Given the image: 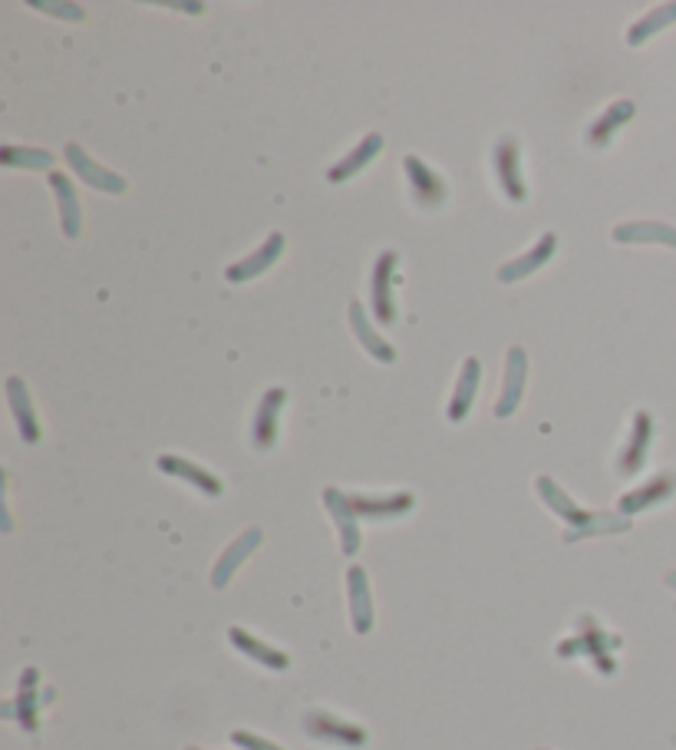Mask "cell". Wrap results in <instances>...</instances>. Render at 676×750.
Segmentation results:
<instances>
[{"label":"cell","instance_id":"6da1fadb","mask_svg":"<svg viewBox=\"0 0 676 750\" xmlns=\"http://www.w3.org/2000/svg\"><path fill=\"white\" fill-rule=\"evenodd\" d=\"M617 648H621V638H617V635H611L594 615H581V618H578V635L568 638V642H561V645H558V655H561V658H578V655H584V658L594 662V668H598L601 675H614V671H617V662L611 658V652H617Z\"/></svg>","mask_w":676,"mask_h":750},{"label":"cell","instance_id":"7a4b0ae2","mask_svg":"<svg viewBox=\"0 0 676 750\" xmlns=\"http://www.w3.org/2000/svg\"><path fill=\"white\" fill-rule=\"evenodd\" d=\"M304 735L317 744H327V748H344V750H360L367 748L370 735L363 725L357 721H347L334 711H324V708H310L304 715Z\"/></svg>","mask_w":676,"mask_h":750},{"label":"cell","instance_id":"3957f363","mask_svg":"<svg viewBox=\"0 0 676 750\" xmlns=\"http://www.w3.org/2000/svg\"><path fill=\"white\" fill-rule=\"evenodd\" d=\"M397 264H400V254L393 249L380 251L373 271H370V308H373V317L380 327H397V298H393V281H397Z\"/></svg>","mask_w":676,"mask_h":750},{"label":"cell","instance_id":"277c9868","mask_svg":"<svg viewBox=\"0 0 676 750\" xmlns=\"http://www.w3.org/2000/svg\"><path fill=\"white\" fill-rule=\"evenodd\" d=\"M492 169H495V183L505 192L508 202L521 206L528 199V186L521 176V146L515 136H501L492 149Z\"/></svg>","mask_w":676,"mask_h":750},{"label":"cell","instance_id":"5b68a950","mask_svg":"<svg viewBox=\"0 0 676 750\" xmlns=\"http://www.w3.org/2000/svg\"><path fill=\"white\" fill-rule=\"evenodd\" d=\"M403 169H406V179H410L413 202H416L420 209L433 212V209H440V206L446 202L450 186H446V179H443L430 163H423L420 156H406V159H403Z\"/></svg>","mask_w":676,"mask_h":750},{"label":"cell","instance_id":"8992f818","mask_svg":"<svg viewBox=\"0 0 676 750\" xmlns=\"http://www.w3.org/2000/svg\"><path fill=\"white\" fill-rule=\"evenodd\" d=\"M36 681H40V671H36V668H27V671L20 675V691H17V698L3 705V718L17 721V725H20L23 731H30V735L36 731V715H40V708H43L46 701L56 698V691H43V695L36 698Z\"/></svg>","mask_w":676,"mask_h":750},{"label":"cell","instance_id":"52a82bcc","mask_svg":"<svg viewBox=\"0 0 676 750\" xmlns=\"http://www.w3.org/2000/svg\"><path fill=\"white\" fill-rule=\"evenodd\" d=\"M651 447H654V417H651V410H637L634 420H631L627 444H624V450L617 457V473L621 477L641 473L647 457H651Z\"/></svg>","mask_w":676,"mask_h":750},{"label":"cell","instance_id":"ba28073f","mask_svg":"<svg viewBox=\"0 0 676 750\" xmlns=\"http://www.w3.org/2000/svg\"><path fill=\"white\" fill-rule=\"evenodd\" d=\"M63 156H66L70 169H73L86 186H93V189H99V192H109V196H123V192L129 189L126 179H123L119 173L99 166V163H96L83 146H76V143H70V146L63 149Z\"/></svg>","mask_w":676,"mask_h":750},{"label":"cell","instance_id":"9c48e42d","mask_svg":"<svg viewBox=\"0 0 676 750\" xmlns=\"http://www.w3.org/2000/svg\"><path fill=\"white\" fill-rule=\"evenodd\" d=\"M525 384H528V354L525 347H508L505 354V381H501V394L495 400V417L505 420L518 410L521 397H525Z\"/></svg>","mask_w":676,"mask_h":750},{"label":"cell","instance_id":"30bf717a","mask_svg":"<svg viewBox=\"0 0 676 750\" xmlns=\"http://www.w3.org/2000/svg\"><path fill=\"white\" fill-rule=\"evenodd\" d=\"M287 404V390L284 387H271L261 404H257V414H254V424H251V440H254V450L257 454H271L274 444H277V430H281V410Z\"/></svg>","mask_w":676,"mask_h":750},{"label":"cell","instance_id":"8fae6325","mask_svg":"<svg viewBox=\"0 0 676 750\" xmlns=\"http://www.w3.org/2000/svg\"><path fill=\"white\" fill-rule=\"evenodd\" d=\"M156 467H159L162 473H169V477H176V480L196 487L202 497L219 500V497L225 493V483H222L209 467H202V463H196V460H186V457H176V454H162V457L156 460Z\"/></svg>","mask_w":676,"mask_h":750},{"label":"cell","instance_id":"7c38bea8","mask_svg":"<svg viewBox=\"0 0 676 750\" xmlns=\"http://www.w3.org/2000/svg\"><path fill=\"white\" fill-rule=\"evenodd\" d=\"M284 236L281 232H271L257 249L251 251L247 258H241V261H234V264H228L225 268V278L231 284H244V281H254V278H261L267 268H274V261L284 254Z\"/></svg>","mask_w":676,"mask_h":750},{"label":"cell","instance_id":"4fadbf2b","mask_svg":"<svg viewBox=\"0 0 676 750\" xmlns=\"http://www.w3.org/2000/svg\"><path fill=\"white\" fill-rule=\"evenodd\" d=\"M674 497H676V473L674 470H664V473L651 477L647 483L634 487L631 493H624L621 502H617V509H621V515H637V512H647V509L674 500Z\"/></svg>","mask_w":676,"mask_h":750},{"label":"cell","instance_id":"5bb4252c","mask_svg":"<svg viewBox=\"0 0 676 750\" xmlns=\"http://www.w3.org/2000/svg\"><path fill=\"white\" fill-rule=\"evenodd\" d=\"M558 232H545L531 249L525 251V254H518V258H511L508 264H501L498 268V281L501 284H515V281H525L528 274H535L538 268H545L551 258H554V251H558Z\"/></svg>","mask_w":676,"mask_h":750},{"label":"cell","instance_id":"9a60e30c","mask_svg":"<svg viewBox=\"0 0 676 750\" xmlns=\"http://www.w3.org/2000/svg\"><path fill=\"white\" fill-rule=\"evenodd\" d=\"M324 502L337 522V532H340V549L344 555H357L360 552V515L353 509V502L347 493H340L337 487H327L324 490Z\"/></svg>","mask_w":676,"mask_h":750},{"label":"cell","instance_id":"2e32d148","mask_svg":"<svg viewBox=\"0 0 676 750\" xmlns=\"http://www.w3.org/2000/svg\"><path fill=\"white\" fill-rule=\"evenodd\" d=\"M347 595H350V618L357 635L373 632V592H370V575L363 565H350L347 572Z\"/></svg>","mask_w":676,"mask_h":750},{"label":"cell","instance_id":"e0dca14e","mask_svg":"<svg viewBox=\"0 0 676 750\" xmlns=\"http://www.w3.org/2000/svg\"><path fill=\"white\" fill-rule=\"evenodd\" d=\"M228 642L234 645V652H241L244 658L257 662V665L267 668V671H287V668H291V655H287V652H281V648H274V645L254 638L247 628L231 625V628H228Z\"/></svg>","mask_w":676,"mask_h":750},{"label":"cell","instance_id":"ac0fdd59","mask_svg":"<svg viewBox=\"0 0 676 750\" xmlns=\"http://www.w3.org/2000/svg\"><path fill=\"white\" fill-rule=\"evenodd\" d=\"M535 490H538V497L545 500V506H548L558 519H564V522H568V529H571V532H574V529H584V525L594 519V512H591V509L578 506V502L571 500V493H564V487H561V483H554L551 477H538Z\"/></svg>","mask_w":676,"mask_h":750},{"label":"cell","instance_id":"d6986e66","mask_svg":"<svg viewBox=\"0 0 676 750\" xmlns=\"http://www.w3.org/2000/svg\"><path fill=\"white\" fill-rule=\"evenodd\" d=\"M383 153V136L380 133H367L337 166H330V173H327V179L334 183V186H344V183H350V179H357L377 156Z\"/></svg>","mask_w":676,"mask_h":750},{"label":"cell","instance_id":"ffe728a7","mask_svg":"<svg viewBox=\"0 0 676 750\" xmlns=\"http://www.w3.org/2000/svg\"><path fill=\"white\" fill-rule=\"evenodd\" d=\"M478 381H482V361L478 357H465V364L458 371V381H455V390L450 397V407H446V420L450 424H462L468 417V410L475 407V397H478Z\"/></svg>","mask_w":676,"mask_h":750},{"label":"cell","instance_id":"44dd1931","mask_svg":"<svg viewBox=\"0 0 676 750\" xmlns=\"http://www.w3.org/2000/svg\"><path fill=\"white\" fill-rule=\"evenodd\" d=\"M353 509L360 519H373V522H387V519H400L406 515L413 506H416V497L410 490H400V493H387V497H367V493H353L350 497Z\"/></svg>","mask_w":676,"mask_h":750},{"label":"cell","instance_id":"7402d4cb","mask_svg":"<svg viewBox=\"0 0 676 750\" xmlns=\"http://www.w3.org/2000/svg\"><path fill=\"white\" fill-rule=\"evenodd\" d=\"M637 116V106L631 103V100H617V103H611L594 123H591V129H588V146L591 149H608L611 143H614V136L631 123Z\"/></svg>","mask_w":676,"mask_h":750},{"label":"cell","instance_id":"603a6c76","mask_svg":"<svg viewBox=\"0 0 676 750\" xmlns=\"http://www.w3.org/2000/svg\"><path fill=\"white\" fill-rule=\"evenodd\" d=\"M261 539H264V532L261 529H247V532H241L231 545H228L225 552H222V559L215 562V569H212V585L215 588H225L228 582H231V575L247 562V555L261 545Z\"/></svg>","mask_w":676,"mask_h":750},{"label":"cell","instance_id":"cb8c5ba5","mask_svg":"<svg viewBox=\"0 0 676 750\" xmlns=\"http://www.w3.org/2000/svg\"><path fill=\"white\" fill-rule=\"evenodd\" d=\"M50 189H53V199L60 202V222H63V236L66 239H80L83 232V209H80V199H76V189H73V179L63 176V173H50L46 176Z\"/></svg>","mask_w":676,"mask_h":750},{"label":"cell","instance_id":"d4e9b609","mask_svg":"<svg viewBox=\"0 0 676 750\" xmlns=\"http://www.w3.org/2000/svg\"><path fill=\"white\" fill-rule=\"evenodd\" d=\"M7 404L13 410L20 440L30 444V447H36L40 444V424H36V414H33V400L27 394V384L20 377H7Z\"/></svg>","mask_w":676,"mask_h":750},{"label":"cell","instance_id":"484cf974","mask_svg":"<svg viewBox=\"0 0 676 750\" xmlns=\"http://www.w3.org/2000/svg\"><path fill=\"white\" fill-rule=\"evenodd\" d=\"M614 242L621 246H667L676 249V229L667 222H624L614 229Z\"/></svg>","mask_w":676,"mask_h":750},{"label":"cell","instance_id":"4316f807","mask_svg":"<svg viewBox=\"0 0 676 750\" xmlns=\"http://www.w3.org/2000/svg\"><path fill=\"white\" fill-rule=\"evenodd\" d=\"M350 327H353L357 341L363 344V351H367L373 361H380V364H393V361H397V347H393L390 341H383V337L373 331V324H370L363 304H357V301L350 304Z\"/></svg>","mask_w":676,"mask_h":750},{"label":"cell","instance_id":"83f0119b","mask_svg":"<svg viewBox=\"0 0 676 750\" xmlns=\"http://www.w3.org/2000/svg\"><path fill=\"white\" fill-rule=\"evenodd\" d=\"M670 23H676V3H664L657 10H651L647 17H641L631 30H627V43L631 46H644L651 37H657L661 30H667Z\"/></svg>","mask_w":676,"mask_h":750},{"label":"cell","instance_id":"f1b7e54d","mask_svg":"<svg viewBox=\"0 0 676 750\" xmlns=\"http://www.w3.org/2000/svg\"><path fill=\"white\" fill-rule=\"evenodd\" d=\"M631 519L627 515H614V512H594V519L584 529H568L564 542H578V539H591V535H608V532H627Z\"/></svg>","mask_w":676,"mask_h":750},{"label":"cell","instance_id":"f546056e","mask_svg":"<svg viewBox=\"0 0 676 750\" xmlns=\"http://www.w3.org/2000/svg\"><path fill=\"white\" fill-rule=\"evenodd\" d=\"M3 169H50L53 173V156L43 149H20V146H3L0 153Z\"/></svg>","mask_w":676,"mask_h":750},{"label":"cell","instance_id":"4dcf8cb0","mask_svg":"<svg viewBox=\"0 0 676 750\" xmlns=\"http://www.w3.org/2000/svg\"><path fill=\"white\" fill-rule=\"evenodd\" d=\"M231 744L237 750H284L281 744H274V741H267L254 731H231Z\"/></svg>","mask_w":676,"mask_h":750},{"label":"cell","instance_id":"1f68e13d","mask_svg":"<svg viewBox=\"0 0 676 750\" xmlns=\"http://www.w3.org/2000/svg\"><path fill=\"white\" fill-rule=\"evenodd\" d=\"M667 585H670V588L676 592V569H674V572H667Z\"/></svg>","mask_w":676,"mask_h":750},{"label":"cell","instance_id":"d6a6232c","mask_svg":"<svg viewBox=\"0 0 676 750\" xmlns=\"http://www.w3.org/2000/svg\"><path fill=\"white\" fill-rule=\"evenodd\" d=\"M186 750H205V748H186Z\"/></svg>","mask_w":676,"mask_h":750},{"label":"cell","instance_id":"836d02e7","mask_svg":"<svg viewBox=\"0 0 676 750\" xmlns=\"http://www.w3.org/2000/svg\"><path fill=\"white\" fill-rule=\"evenodd\" d=\"M541 750H545V748H541Z\"/></svg>","mask_w":676,"mask_h":750}]
</instances>
